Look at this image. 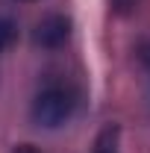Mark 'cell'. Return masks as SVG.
<instances>
[{"mask_svg": "<svg viewBox=\"0 0 150 153\" xmlns=\"http://www.w3.org/2000/svg\"><path fill=\"white\" fill-rule=\"evenodd\" d=\"M0 62H3V56H0Z\"/></svg>", "mask_w": 150, "mask_h": 153, "instance_id": "obj_9", "label": "cell"}, {"mask_svg": "<svg viewBox=\"0 0 150 153\" xmlns=\"http://www.w3.org/2000/svg\"><path fill=\"white\" fill-rule=\"evenodd\" d=\"M135 53H138V62L144 65V71H147V79H150V38H144V41H138Z\"/></svg>", "mask_w": 150, "mask_h": 153, "instance_id": "obj_6", "label": "cell"}, {"mask_svg": "<svg viewBox=\"0 0 150 153\" xmlns=\"http://www.w3.org/2000/svg\"><path fill=\"white\" fill-rule=\"evenodd\" d=\"M94 153H121V130L115 124L103 127V133L97 135V150Z\"/></svg>", "mask_w": 150, "mask_h": 153, "instance_id": "obj_4", "label": "cell"}, {"mask_svg": "<svg viewBox=\"0 0 150 153\" xmlns=\"http://www.w3.org/2000/svg\"><path fill=\"white\" fill-rule=\"evenodd\" d=\"M138 6H141V0H109V9H112L115 15H121V18L132 15Z\"/></svg>", "mask_w": 150, "mask_h": 153, "instance_id": "obj_5", "label": "cell"}, {"mask_svg": "<svg viewBox=\"0 0 150 153\" xmlns=\"http://www.w3.org/2000/svg\"><path fill=\"white\" fill-rule=\"evenodd\" d=\"M12 153H41L36 147V144H15V147H12Z\"/></svg>", "mask_w": 150, "mask_h": 153, "instance_id": "obj_7", "label": "cell"}, {"mask_svg": "<svg viewBox=\"0 0 150 153\" xmlns=\"http://www.w3.org/2000/svg\"><path fill=\"white\" fill-rule=\"evenodd\" d=\"M79 91L65 79H47L30 100V121L38 130H59L76 115Z\"/></svg>", "mask_w": 150, "mask_h": 153, "instance_id": "obj_1", "label": "cell"}, {"mask_svg": "<svg viewBox=\"0 0 150 153\" xmlns=\"http://www.w3.org/2000/svg\"><path fill=\"white\" fill-rule=\"evenodd\" d=\"M21 36V27L12 15H0V56H6V50L15 47V41Z\"/></svg>", "mask_w": 150, "mask_h": 153, "instance_id": "obj_3", "label": "cell"}, {"mask_svg": "<svg viewBox=\"0 0 150 153\" xmlns=\"http://www.w3.org/2000/svg\"><path fill=\"white\" fill-rule=\"evenodd\" d=\"M15 3H33V0H15Z\"/></svg>", "mask_w": 150, "mask_h": 153, "instance_id": "obj_8", "label": "cell"}, {"mask_svg": "<svg viewBox=\"0 0 150 153\" xmlns=\"http://www.w3.org/2000/svg\"><path fill=\"white\" fill-rule=\"evenodd\" d=\"M71 36H74V21L65 12H50L41 21H36V27H33V44L47 53L62 50L71 41Z\"/></svg>", "mask_w": 150, "mask_h": 153, "instance_id": "obj_2", "label": "cell"}]
</instances>
